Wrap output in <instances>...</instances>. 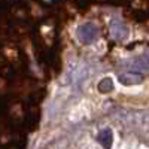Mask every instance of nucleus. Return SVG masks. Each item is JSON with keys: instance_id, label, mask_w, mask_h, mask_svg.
Wrapping results in <instances>:
<instances>
[{"instance_id": "obj_1", "label": "nucleus", "mask_w": 149, "mask_h": 149, "mask_svg": "<svg viewBox=\"0 0 149 149\" xmlns=\"http://www.w3.org/2000/svg\"><path fill=\"white\" fill-rule=\"evenodd\" d=\"M76 34H78V39L82 43H93L98 36V29L93 22H84L78 27Z\"/></svg>"}, {"instance_id": "obj_2", "label": "nucleus", "mask_w": 149, "mask_h": 149, "mask_svg": "<svg viewBox=\"0 0 149 149\" xmlns=\"http://www.w3.org/2000/svg\"><path fill=\"white\" fill-rule=\"evenodd\" d=\"M110 34L116 40H125L127 36H128V29H127L125 24H122L121 21L115 19L110 24Z\"/></svg>"}, {"instance_id": "obj_3", "label": "nucleus", "mask_w": 149, "mask_h": 149, "mask_svg": "<svg viewBox=\"0 0 149 149\" xmlns=\"http://www.w3.org/2000/svg\"><path fill=\"white\" fill-rule=\"evenodd\" d=\"M119 82L122 84V85H127V86H130V85H137V84H142V81H143V74H140V73H134V72H127V73H122V74H119Z\"/></svg>"}, {"instance_id": "obj_4", "label": "nucleus", "mask_w": 149, "mask_h": 149, "mask_svg": "<svg viewBox=\"0 0 149 149\" xmlns=\"http://www.w3.org/2000/svg\"><path fill=\"white\" fill-rule=\"evenodd\" d=\"M97 140L104 149H112V143H113V133L110 128H103L97 136Z\"/></svg>"}, {"instance_id": "obj_5", "label": "nucleus", "mask_w": 149, "mask_h": 149, "mask_svg": "<svg viewBox=\"0 0 149 149\" xmlns=\"http://www.w3.org/2000/svg\"><path fill=\"white\" fill-rule=\"evenodd\" d=\"M97 88L100 93L106 94V93H110L112 90H113V81H112L110 78H103L100 82H98Z\"/></svg>"}]
</instances>
